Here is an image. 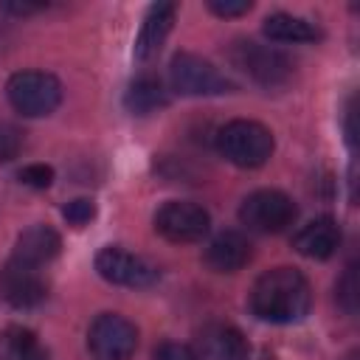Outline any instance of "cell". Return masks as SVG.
I'll return each instance as SVG.
<instances>
[{
	"instance_id": "6da1fadb",
	"label": "cell",
	"mask_w": 360,
	"mask_h": 360,
	"mask_svg": "<svg viewBox=\"0 0 360 360\" xmlns=\"http://www.w3.org/2000/svg\"><path fill=\"white\" fill-rule=\"evenodd\" d=\"M312 290L301 270L273 267L262 273L250 290V309L267 323H298L309 315Z\"/></svg>"
},
{
	"instance_id": "7a4b0ae2",
	"label": "cell",
	"mask_w": 360,
	"mask_h": 360,
	"mask_svg": "<svg viewBox=\"0 0 360 360\" xmlns=\"http://www.w3.org/2000/svg\"><path fill=\"white\" fill-rule=\"evenodd\" d=\"M217 149L228 163L239 169H259L273 155V135L259 121L236 118L217 132Z\"/></svg>"
},
{
	"instance_id": "3957f363",
	"label": "cell",
	"mask_w": 360,
	"mask_h": 360,
	"mask_svg": "<svg viewBox=\"0 0 360 360\" xmlns=\"http://www.w3.org/2000/svg\"><path fill=\"white\" fill-rule=\"evenodd\" d=\"M233 68H239L248 79H253L256 84L273 90V87H284L290 79H292V62L270 48V45H262L256 39H236L228 51Z\"/></svg>"
},
{
	"instance_id": "277c9868",
	"label": "cell",
	"mask_w": 360,
	"mask_h": 360,
	"mask_svg": "<svg viewBox=\"0 0 360 360\" xmlns=\"http://www.w3.org/2000/svg\"><path fill=\"white\" fill-rule=\"evenodd\" d=\"M6 96L11 107L28 118L51 115L62 104V84L53 73L45 70H20L8 79Z\"/></svg>"
},
{
	"instance_id": "5b68a950",
	"label": "cell",
	"mask_w": 360,
	"mask_h": 360,
	"mask_svg": "<svg viewBox=\"0 0 360 360\" xmlns=\"http://www.w3.org/2000/svg\"><path fill=\"white\" fill-rule=\"evenodd\" d=\"M169 79L172 87L180 96H222L233 90V82L208 59L197 53H177L169 65Z\"/></svg>"
},
{
	"instance_id": "8992f818",
	"label": "cell",
	"mask_w": 360,
	"mask_h": 360,
	"mask_svg": "<svg viewBox=\"0 0 360 360\" xmlns=\"http://www.w3.org/2000/svg\"><path fill=\"white\" fill-rule=\"evenodd\" d=\"M295 217H298L295 202L278 188H259L248 194L239 205L242 225L259 233H281L295 222Z\"/></svg>"
},
{
	"instance_id": "52a82bcc",
	"label": "cell",
	"mask_w": 360,
	"mask_h": 360,
	"mask_svg": "<svg viewBox=\"0 0 360 360\" xmlns=\"http://www.w3.org/2000/svg\"><path fill=\"white\" fill-rule=\"evenodd\" d=\"M93 360H129L138 349V329L118 312H101L87 329Z\"/></svg>"
},
{
	"instance_id": "ba28073f",
	"label": "cell",
	"mask_w": 360,
	"mask_h": 360,
	"mask_svg": "<svg viewBox=\"0 0 360 360\" xmlns=\"http://www.w3.org/2000/svg\"><path fill=\"white\" fill-rule=\"evenodd\" d=\"M211 228V217L202 205L188 200H169L155 211V231L174 245L200 242Z\"/></svg>"
},
{
	"instance_id": "9c48e42d",
	"label": "cell",
	"mask_w": 360,
	"mask_h": 360,
	"mask_svg": "<svg viewBox=\"0 0 360 360\" xmlns=\"http://www.w3.org/2000/svg\"><path fill=\"white\" fill-rule=\"evenodd\" d=\"M96 270L104 281L118 284V287H132V290H143L158 284L160 270L146 262L143 256H135L124 248H101L96 256Z\"/></svg>"
},
{
	"instance_id": "30bf717a",
	"label": "cell",
	"mask_w": 360,
	"mask_h": 360,
	"mask_svg": "<svg viewBox=\"0 0 360 360\" xmlns=\"http://www.w3.org/2000/svg\"><path fill=\"white\" fill-rule=\"evenodd\" d=\"M48 295V284L39 267H28L17 259H8L0 267V298L14 309L39 307Z\"/></svg>"
},
{
	"instance_id": "8fae6325",
	"label": "cell",
	"mask_w": 360,
	"mask_h": 360,
	"mask_svg": "<svg viewBox=\"0 0 360 360\" xmlns=\"http://www.w3.org/2000/svg\"><path fill=\"white\" fill-rule=\"evenodd\" d=\"M194 360H250V346L231 323H208L194 338Z\"/></svg>"
},
{
	"instance_id": "7c38bea8",
	"label": "cell",
	"mask_w": 360,
	"mask_h": 360,
	"mask_svg": "<svg viewBox=\"0 0 360 360\" xmlns=\"http://www.w3.org/2000/svg\"><path fill=\"white\" fill-rule=\"evenodd\" d=\"M174 14H177L174 3H152L146 8L141 31H138V39H135V59L146 62L163 48V42H166V37H169V31L174 25Z\"/></svg>"
},
{
	"instance_id": "4fadbf2b",
	"label": "cell",
	"mask_w": 360,
	"mask_h": 360,
	"mask_svg": "<svg viewBox=\"0 0 360 360\" xmlns=\"http://www.w3.org/2000/svg\"><path fill=\"white\" fill-rule=\"evenodd\" d=\"M250 242L239 231H222L205 248V264L217 273H236L250 262Z\"/></svg>"
},
{
	"instance_id": "5bb4252c",
	"label": "cell",
	"mask_w": 360,
	"mask_h": 360,
	"mask_svg": "<svg viewBox=\"0 0 360 360\" xmlns=\"http://www.w3.org/2000/svg\"><path fill=\"white\" fill-rule=\"evenodd\" d=\"M340 245V225L332 217H318L312 222H307L295 236H292V248L307 256V259H329Z\"/></svg>"
},
{
	"instance_id": "9a60e30c",
	"label": "cell",
	"mask_w": 360,
	"mask_h": 360,
	"mask_svg": "<svg viewBox=\"0 0 360 360\" xmlns=\"http://www.w3.org/2000/svg\"><path fill=\"white\" fill-rule=\"evenodd\" d=\"M59 248H62V239L51 225H31L17 236L11 259H17L28 267H42L51 259H56Z\"/></svg>"
},
{
	"instance_id": "2e32d148",
	"label": "cell",
	"mask_w": 360,
	"mask_h": 360,
	"mask_svg": "<svg viewBox=\"0 0 360 360\" xmlns=\"http://www.w3.org/2000/svg\"><path fill=\"white\" fill-rule=\"evenodd\" d=\"M262 31L273 42H318L323 37L315 22L295 17V14H287V11H276V14L264 17Z\"/></svg>"
},
{
	"instance_id": "e0dca14e",
	"label": "cell",
	"mask_w": 360,
	"mask_h": 360,
	"mask_svg": "<svg viewBox=\"0 0 360 360\" xmlns=\"http://www.w3.org/2000/svg\"><path fill=\"white\" fill-rule=\"evenodd\" d=\"M169 104V93L163 87V82L158 76H138L129 82L127 93H124V107L132 112V115H149L160 107Z\"/></svg>"
},
{
	"instance_id": "ac0fdd59",
	"label": "cell",
	"mask_w": 360,
	"mask_h": 360,
	"mask_svg": "<svg viewBox=\"0 0 360 360\" xmlns=\"http://www.w3.org/2000/svg\"><path fill=\"white\" fill-rule=\"evenodd\" d=\"M0 360H48V352L31 329L8 326L0 335Z\"/></svg>"
},
{
	"instance_id": "d6986e66",
	"label": "cell",
	"mask_w": 360,
	"mask_h": 360,
	"mask_svg": "<svg viewBox=\"0 0 360 360\" xmlns=\"http://www.w3.org/2000/svg\"><path fill=\"white\" fill-rule=\"evenodd\" d=\"M357 295H360L357 292V264L352 262V264H346L343 276L335 284V298H338V304H340V309L346 315H354L357 312Z\"/></svg>"
},
{
	"instance_id": "ffe728a7",
	"label": "cell",
	"mask_w": 360,
	"mask_h": 360,
	"mask_svg": "<svg viewBox=\"0 0 360 360\" xmlns=\"http://www.w3.org/2000/svg\"><path fill=\"white\" fill-rule=\"evenodd\" d=\"M17 180L28 188H48L53 183V169L45 163H28L17 172Z\"/></svg>"
},
{
	"instance_id": "44dd1931",
	"label": "cell",
	"mask_w": 360,
	"mask_h": 360,
	"mask_svg": "<svg viewBox=\"0 0 360 360\" xmlns=\"http://www.w3.org/2000/svg\"><path fill=\"white\" fill-rule=\"evenodd\" d=\"M62 217H65L70 225L82 228V225H87V222L96 217V205H93V200H87V197H76V200H70V202L62 208Z\"/></svg>"
},
{
	"instance_id": "7402d4cb",
	"label": "cell",
	"mask_w": 360,
	"mask_h": 360,
	"mask_svg": "<svg viewBox=\"0 0 360 360\" xmlns=\"http://www.w3.org/2000/svg\"><path fill=\"white\" fill-rule=\"evenodd\" d=\"M22 149V132L14 127V124H6L0 121V160H14Z\"/></svg>"
},
{
	"instance_id": "603a6c76",
	"label": "cell",
	"mask_w": 360,
	"mask_h": 360,
	"mask_svg": "<svg viewBox=\"0 0 360 360\" xmlns=\"http://www.w3.org/2000/svg\"><path fill=\"white\" fill-rule=\"evenodd\" d=\"M253 8L250 0H208V11L217 17H242Z\"/></svg>"
},
{
	"instance_id": "cb8c5ba5",
	"label": "cell",
	"mask_w": 360,
	"mask_h": 360,
	"mask_svg": "<svg viewBox=\"0 0 360 360\" xmlns=\"http://www.w3.org/2000/svg\"><path fill=\"white\" fill-rule=\"evenodd\" d=\"M155 360H194V352H191V346L163 340L160 346H155Z\"/></svg>"
},
{
	"instance_id": "d4e9b609",
	"label": "cell",
	"mask_w": 360,
	"mask_h": 360,
	"mask_svg": "<svg viewBox=\"0 0 360 360\" xmlns=\"http://www.w3.org/2000/svg\"><path fill=\"white\" fill-rule=\"evenodd\" d=\"M3 8L6 11H11V14H37V11H42L45 6L42 3H3Z\"/></svg>"
}]
</instances>
